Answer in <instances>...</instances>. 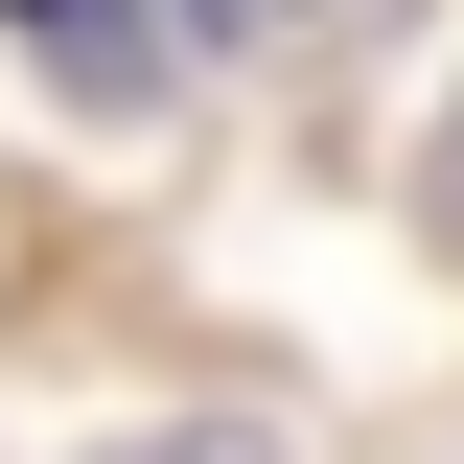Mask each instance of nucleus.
<instances>
[{"label": "nucleus", "instance_id": "2", "mask_svg": "<svg viewBox=\"0 0 464 464\" xmlns=\"http://www.w3.org/2000/svg\"><path fill=\"white\" fill-rule=\"evenodd\" d=\"M302 0H163V47H279Z\"/></svg>", "mask_w": 464, "mask_h": 464}, {"label": "nucleus", "instance_id": "3", "mask_svg": "<svg viewBox=\"0 0 464 464\" xmlns=\"http://www.w3.org/2000/svg\"><path fill=\"white\" fill-rule=\"evenodd\" d=\"M116 464H279V441H116Z\"/></svg>", "mask_w": 464, "mask_h": 464}, {"label": "nucleus", "instance_id": "1", "mask_svg": "<svg viewBox=\"0 0 464 464\" xmlns=\"http://www.w3.org/2000/svg\"><path fill=\"white\" fill-rule=\"evenodd\" d=\"M0 24H24V47H47L93 116H140V93H163V0H0Z\"/></svg>", "mask_w": 464, "mask_h": 464}, {"label": "nucleus", "instance_id": "4", "mask_svg": "<svg viewBox=\"0 0 464 464\" xmlns=\"http://www.w3.org/2000/svg\"><path fill=\"white\" fill-rule=\"evenodd\" d=\"M441 232H464V93H441Z\"/></svg>", "mask_w": 464, "mask_h": 464}]
</instances>
